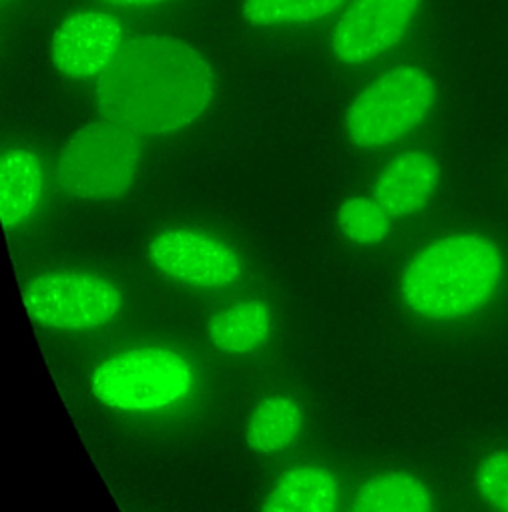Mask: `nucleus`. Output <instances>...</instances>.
I'll return each mask as SVG.
<instances>
[{
    "label": "nucleus",
    "mask_w": 508,
    "mask_h": 512,
    "mask_svg": "<svg viewBox=\"0 0 508 512\" xmlns=\"http://www.w3.org/2000/svg\"><path fill=\"white\" fill-rule=\"evenodd\" d=\"M95 97L105 119L139 137H163L207 113L215 97V75L191 43L145 35L123 41L97 79Z\"/></svg>",
    "instance_id": "1"
},
{
    "label": "nucleus",
    "mask_w": 508,
    "mask_h": 512,
    "mask_svg": "<svg viewBox=\"0 0 508 512\" xmlns=\"http://www.w3.org/2000/svg\"><path fill=\"white\" fill-rule=\"evenodd\" d=\"M506 274L500 245L476 231H458L424 245L400 278L404 306L428 322H460L496 298Z\"/></svg>",
    "instance_id": "2"
},
{
    "label": "nucleus",
    "mask_w": 508,
    "mask_h": 512,
    "mask_svg": "<svg viewBox=\"0 0 508 512\" xmlns=\"http://www.w3.org/2000/svg\"><path fill=\"white\" fill-rule=\"evenodd\" d=\"M436 83L418 65H398L376 77L346 111V133L366 151L390 147L414 133L432 113Z\"/></svg>",
    "instance_id": "3"
},
{
    "label": "nucleus",
    "mask_w": 508,
    "mask_h": 512,
    "mask_svg": "<svg viewBox=\"0 0 508 512\" xmlns=\"http://www.w3.org/2000/svg\"><path fill=\"white\" fill-rule=\"evenodd\" d=\"M143 147L137 133L105 119L75 133L57 161V181L83 201H115L135 183Z\"/></svg>",
    "instance_id": "4"
},
{
    "label": "nucleus",
    "mask_w": 508,
    "mask_h": 512,
    "mask_svg": "<svg viewBox=\"0 0 508 512\" xmlns=\"http://www.w3.org/2000/svg\"><path fill=\"white\" fill-rule=\"evenodd\" d=\"M193 386V368L177 352L143 346L105 360L93 374L95 398L123 412L159 410L185 398Z\"/></svg>",
    "instance_id": "5"
},
{
    "label": "nucleus",
    "mask_w": 508,
    "mask_h": 512,
    "mask_svg": "<svg viewBox=\"0 0 508 512\" xmlns=\"http://www.w3.org/2000/svg\"><path fill=\"white\" fill-rule=\"evenodd\" d=\"M31 318L59 332H89L113 322L123 306V292L107 278L87 272H51L23 290Z\"/></svg>",
    "instance_id": "6"
},
{
    "label": "nucleus",
    "mask_w": 508,
    "mask_h": 512,
    "mask_svg": "<svg viewBox=\"0 0 508 512\" xmlns=\"http://www.w3.org/2000/svg\"><path fill=\"white\" fill-rule=\"evenodd\" d=\"M147 258L159 276L193 290H225L243 274V262L231 245L187 227L155 235Z\"/></svg>",
    "instance_id": "7"
},
{
    "label": "nucleus",
    "mask_w": 508,
    "mask_h": 512,
    "mask_svg": "<svg viewBox=\"0 0 508 512\" xmlns=\"http://www.w3.org/2000/svg\"><path fill=\"white\" fill-rule=\"evenodd\" d=\"M422 0H350L332 31L336 59L362 67L392 51L414 23Z\"/></svg>",
    "instance_id": "8"
},
{
    "label": "nucleus",
    "mask_w": 508,
    "mask_h": 512,
    "mask_svg": "<svg viewBox=\"0 0 508 512\" xmlns=\"http://www.w3.org/2000/svg\"><path fill=\"white\" fill-rule=\"evenodd\" d=\"M123 25L103 11L69 15L51 39L53 67L75 81L99 79L123 45Z\"/></svg>",
    "instance_id": "9"
},
{
    "label": "nucleus",
    "mask_w": 508,
    "mask_h": 512,
    "mask_svg": "<svg viewBox=\"0 0 508 512\" xmlns=\"http://www.w3.org/2000/svg\"><path fill=\"white\" fill-rule=\"evenodd\" d=\"M442 169L434 155L410 149L396 155L378 175L372 197L390 217H408L422 211L440 185Z\"/></svg>",
    "instance_id": "10"
},
{
    "label": "nucleus",
    "mask_w": 508,
    "mask_h": 512,
    "mask_svg": "<svg viewBox=\"0 0 508 512\" xmlns=\"http://www.w3.org/2000/svg\"><path fill=\"white\" fill-rule=\"evenodd\" d=\"M45 195V169L35 151L11 147L0 161V221L7 229L27 223Z\"/></svg>",
    "instance_id": "11"
},
{
    "label": "nucleus",
    "mask_w": 508,
    "mask_h": 512,
    "mask_svg": "<svg viewBox=\"0 0 508 512\" xmlns=\"http://www.w3.org/2000/svg\"><path fill=\"white\" fill-rule=\"evenodd\" d=\"M338 490V478L326 466H296L276 480L262 512H336Z\"/></svg>",
    "instance_id": "12"
},
{
    "label": "nucleus",
    "mask_w": 508,
    "mask_h": 512,
    "mask_svg": "<svg viewBox=\"0 0 508 512\" xmlns=\"http://www.w3.org/2000/svg\"><path fill=\"white\" fill-rule=\"evenodd\" d=\"M272 332V312L262 300H245L211 316V344L229 356H245L266 346Z\"/></svg>",
    "instance_id": "13"
},
{
    "label": "nucleus",
    "mask_w": 508,
    "mask_h": 512,
    "mask_svg": "<svg viewBox=\"0 0 508 512\" xmlns=\"http://www.w3.org/2000/svg\"><path fill=\"white\" fill-rule=\"evenodd\" d=\"M348 512H434V496L414 474L390 470L364 482Z\"/></svg>",
    "instance_id": "14"
},
{
    "label": "nucleus",
    "mask_w": 508,
    "mask_h": 512,
    "mask_svg": "<svg viewBox=\"0 0 508 512\" xmlns=\"http://www.w3.org/2000/svg\"><path fill=\"white\" fill-rule=\"evenodd\" d=\"M304 426L302 406L290 396H272L253 410L245 442L258 454H274L290 448Z\"/></svg>",
    "instance_id": "15"
},
{
    "label": "nucleus",
    "mask_w": 508,
    "mask_h": 512,
    "mask_svg": "<svg viewBox=\"0 0 508 512\" xmlns=\"http://www.w3.org/2000/svg\"><path fill=\"white\" fill-rule=\"evenodd\" d=\"M348 0H241V15L253 27L312 25L340 13Z\"/></svg>",
    "instance_id": "16"
},
{
    "label": "nucleus",
    "mask_w": 508,
    "mask_h": 512,
    "mask_svg": "<svg viewBox=\"0 0 508 512\" xmlns=\"http://www.w3.org/2000/svg\"><path fill=\"white\" fill-rule=\"evenodd\" d=\"M336 221L342 235L360 247L378 245L392 231L390 213L374 197L366 195L348 197L340 205Z\"/></svg>",
    "instance_id": "17"
},
{
    "label": "nucleus",
    "mask_w": 508,
    "mask_h": 512,
    "mask_svg": "<svg viewBox=\"0 0 508 512\" xmlns=\"http://www.w3.org/2000/svg\"><path fill=\"white\" fill-rule=\"evenodd\" d=\"M474 488L494 512H508V450H494L478 462Z\"/></svg>",
    "instance_id": "18"
},
{
    "label": "nucleus",
    "mask_w": 508,
    "mask_h": 512,
    "mask_svg": "<svg viewBox=\"0 0 508 512\" xmlns=\"http://www.w3.org/2000/svg\"><path fill=\"white\" fill-rule=\"evenodd\" d=\"M103 3L119 7V9H149V7H159V5L171 3V0H103Z\"/></svg>",
    "instance_id": "19"
},
{
    "label": "nucleus",
    "mask_w": 508,
    "mask_h": 512,
    "mask_svg": "<svg viewBox=\"0 0 508 512\" xmlns=\"http://www.w3.org/2000/svg\"><path fill=\"white\" fill-rule=\"evenodd\" d=\"M11 3H15V0H3V5H11Z\"/></svg>",
    "instance_id": "20"
}]
</instances>
